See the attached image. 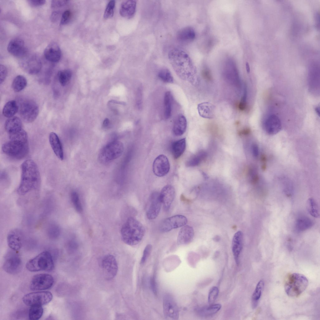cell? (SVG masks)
Returning a JSON list of instances; mask_svg holds the SVG:
<instances>
[{"label":"cell","mask_w":320,"mask_h":320,"mask_svg":"<svg viewBox=\"0 0 320 320\" xmlns=\"http://www.w3.org/2000/svg\"><path fill=\"white\" fill-rule=\"evenodd\" d=\"M250 132V129L248 128H247L239 131L238 132V134L240 136L246 135L249 134Z\"/></svg>","instance_id":"obj_56"},{"label":"cell","mask_w":320,"mask_h":320,"mask_svg":"<svg viewBox=\"0 0 320 320\" xmlns=\"http://www.w3.org/2000/svg\"><path fill=\"white\" fill-rule=\"evenodd\" d=\"M247 93L246 87L244 89L243 95L241 98L240 102L238 105V109L242 111L245 110L247 107Z\"/></svg>","instance_id":"obj_48"},{"label":"cell","mask_w":320,"mask_h":320,"mask_svg":"<svg viewBox=\"0 0 320 320\" xmlns=\"http://www.w3.org/2000/svg\"><path fill=\"white\" fill-rule=\"evenodd\" d=\"M59 12L57 11L53 12L51 16V19L52 21V22H55L59 18Z\"/></svg>","instance_id":"obj_57"},{"label":"cell","mask_w":320,"mask_h":320,"mask_svg":"<svg viewBox=\"0 0 320 320\" xmlns=\"http://www.w3.org/2000/svg\"><path fill=\"white\" fill-rule=\"evenodd\" d=\"M110 123V122L109 120L107 118H106L103 122V126L104 128L107 127L109 125Z\"/></svg>","instance_id":"obj_58"},{"label":"cell","mask_w":320,"mask_h":320,"mask_svg":"<svg viewBox=\"0 0 320 320\" xmlns=\"http://www.w3.org/2000/svg\"><path fill=\"white\" fill-rule=\"evenodd\" d=\"M186 147L185 138H183L173 142L171 145V151L174 158H179L184 153Z\"/></svg>","instance_id":"obj_32"},{"label":"cell","mask_w":320,"mask_h":320,"mask_svg":"<svg viewBox=\"0 0 320 320\" xmlns=\"http://www.w3.org/2000/svg\"><path fill=\"white\" fill-rule=\"evenodd\" d=\"M315 110L317 114L318 115V116H319L320 115V109L318 107H317L315 108Z\"/></svg>","instance_id":"obj_60"},{"label":"cell","mask_w":320,"mask_h":320,"mask_svg":"<svg viewBox=\"0 0 320 320\" xmlns=\"http://www.w3.org/2000/svg\"><path fill=\"white\" fill-rule=\"evenodd\" d=\"M152 247V245L150 244H148L145 247L141 260V263L143 264L146 261L151 252Z\"/></svg>","instance_id":"obj_49"},{"label":"cell","mask_w":320,"mask_h":320,"mask_svg":"<svg viewBox=\"0 0 320 320\" xmlns=\"http://www.w3.org/2000/svg\"><path fill=\"white\" fill-rule=\"evenodd\" d=\"M28 2L32 6H38L44 4L45 3L46 1L44 0H28Z\"/></svg>","instance_id":"obj_54"},{"label":"cell","mask_w":320,"mask_h":320,"mask_svg":"<svg viewBox=\"0 0 320 320\" xmlns=\"http://www.w3.org/2000/svg\"><path fill=\"white\" fill-rule=\"evenodd\" d=\"M27 84V81L25 77L22 75H19L13 80L12 86L15 92H18L25 88Z\"/></svg>","instance_id":"obj_37"},{"label":"cell","mask_w":320,"mask_h":320,"mask_svg":"<svg viewBox=\"0 0 320 320\" xmlns=\"http://www.w3.org/2000/svg\"><path fill=\"white\" fill-rule=\"evenodd\" d=\"M251 150L253 155L256 158L258 157L259 151L258 147L257 144L254 143L252 145Z\"/></svg>","instance_id":"obj_55"},{"label":"cell","mask_w":320,"mask_h":320,"mask_svg":"<svg viewBox=\"0 0 320 320\" xmlns=\"http://www.w3.org/2000/svg\"><path fill=\"white\" fill-rule=\"evenodd\" d=\"M0 83L1 84L5 80L7 75V70L6 68L3 65H0Z\"/></svg>","instance_id":"obj_52"},{"label":"cell","mask_w":320,"mask_h":320,"mask_svg":"<svg viewBox=\"0 0 320 320\" xmlns=\"http://www.w3.org/2000/svg\"><path fill=\"white\" fill-rule=\"evenodd\" d=\"M170 92L169 91L166 92L164 98V112L165 118L166 119L169 118L171 116L172 112V97Z\"/></svg>","instance_id":"obj_40"},{"label":"cell","mask_w":320,"mask_h":320,"mask_svg":"<svg viewBox=\"0 0 320 320\" xmlns=\"http://www.w3.org/2000/svg\"><path fill=\"white\" fill-rule=\"evenodd\" d=\"M20 115L23 121L30 123L37 118L39 112L37 103L31 100H26L21 102L19 107Z\"/></svg>","instance_id":"obj_8"},{"label":"cell","mask_w":320,"mask_h":320,"mask_svg":"<svg viewBox=\"0 0 320 320\" xmlns=\"http://www.w3.org/2000/svg\"><path fill=\"white\" fill-rule=\"evenodd\" d=\"M168 57L174 70L179 74L189 77L195 73V68L190 58L182 50H171L169 52Z\"/></svg>","instance_id":"obj_3"},{"label":"cell","mask_w":320,"mask_h":320,"mask_svg":"<svg viewBox=\"0 0 320 320\" xmlns=\"http://www.w3.org/2000/svg\"><path fill=\"white\" fill-rule=\"evenodd\" d=\"M54 282L53 277L47 273H40L34 276L30 282V288L32 291L46 290L52 287Z\"/></svg>","instance_id":"obj_11"},{"label":"cell","mask_w":320,"mask_h":320,"mask_svg":"<svg viewBox=\"0 0 320 320\" xmlns=\"http://www.w3.org/2000/svg\"><path fill=\"white\" fill-rule=\"evenodd\" d=\"M187 222V219L185 216L182 215H174L164 219L160 224V229L163 232H169L183 227Z\"/></svg>","instance_id":"obj_12"},{"label":"cell","mask_w":320,"mask_h":320,"mask_svg":"<svg viewBox=\"0 0 320 320\" xmlns=\"http://www.w3.org/2000/svg\"><path fill=\"white\" fill-rule=\"evenodd\" d=\"M28 141L9 139L2 147L3 152L14 159L20 160L26 157L29 152Z\"/></svg>","instance_id":"obj_5"},{"label":"cell","mask_w":320,"mask_h":320,"mask_svg":"<svg viewBox=\"0 0 320 320\" xmlns=\"http://www.w3.org/2000/svg\"><path fill=\"white\" fill-rule=\"evenodd\" d=\"M219 293V289L216 287H212L209 291L208 297V302L209 304H213L217 299Z\"/></svg>","instance_id":"obj_47"},{"label":"cell","mask_w":320,"mask_h":320,"mask_svg":"<svg viewBox=\"0 0 320 320\" xmlns=\"http://www.w3.org/2000/svg\"><path fill=\"white\" fill-rule=\"evenodd\" d=\"M71 198L76 210L78 212H81L82 211V208L77 192L75 191L72 192L71 194Z\"/></svg>","instance_id":"obj_45"},{"label":"cell","mask_w":320,"mask_h":320,"mask_svg":"<svg viewBox=\"0 0 320 320\" xmlns=\"http://www.w3.org/2000/svg\"><path fill=\"white\" fill-rule=\"evenodd\" d=\"M49 140L51 147L56 156L60 160L64 158L63 148L61 141L56 133L52 132L49 135Z\"/></svg>","instance_id":"obj_26"},{"label":"cell","mask_w":320,"mask_h":320,"mask_svg":"<svg viewBox=\"0 0 320 320\" xmlns=\"http://www.w3.org/2000/svg\"><path fill=\"white\" fill-rule=\"evenodd\" d=\"M194 236L193 228L189 225H184L180 229L177 237V242L179 245H186L190 243Z\"/></svg>","instance_id":"obj_24"},{"label":"cell","mask_w":320,"mask_h":320,"mask_svg":"<svg viewBox=\"0 0 320 320\" xmlns=\"http://www.w3.org/2000/svg\"><path fill=\"white\" fill-rule=\"evenodd\" d=\"M221 307V304L219 303L211 304L209 306L202 308L199 310V313L203 316L212 315L219 311Z\"/></svg>","instance_id":"obj_41"},{"label":"cell","mask_w":320,"mask_h":320,"mask_svg":"<svg viewBox=\"0 0 320 320\" xmlns=\"http://www.w3.org/2000/svg\"><path fill=\"white\" fill-rule=\"evenodd\" d=\"M263 126L265 131L270 135L277 133L282 128L281 123L279 118L274 115L269 116L264 121Z\"/></svg>","instance_id":"obj_20"},{"label":"cell","mask_w":320,"mask_h":320,"mask_svg":"<svg viewBox=\"0 0 320 320\" xmlns=\"http://www.w3.org/2000/svg\"><path fill=\"white\" fill-rule=\"evenodd\" d=\"M4 128L9 134L16 132L22 129L21 120L16 116L9 118L6 121Z\"/></svg>","instance_id":"obj_29"},{"label":"cell","mask_w":320,"mask_h":320,"mask_svg":"<svg viewBox=\"0 0 320 320\" xmlns=\"http://www.w3.org/2000/svg\"><path fill=\"white\" fill-rule=\"evenodd\" d=\"M215 109V106L208 102L201 103L198 106V110L200 116L207 119H212L214 117Z\"/></svg>","instance_id":"obj_28"},{"label":"cell","mask_w":320,"mask_h":320,"mask_svg":"<svg viewBox=\"0 0 320 320\" xmlns=\"http://www.w3.org/2000/svg\"><path fill=\"white\" fill-rule=\"evenodd\" d=\"M195 33L192 27L184 28L178 32L177 38L178 40L182 42H189L193 40L195 38Z\"/></svg>","instance_id":"obj_31"},{"label":"cell","mask_w":320,"mask_h":320,"mask_svg":"<svg viewBox=\"0 0 320 320\" xmlns=\"http://www.w3.org/2000/svg\"><path fill=\"white\" fill-rule=\"evenodd\" d=\"M71 16V13L69 10H67L62 13L60 21L61 25L67 24L69 21Z\"/></svg>","instance_id":"obj_50"},{"label":"cell","mask_w":320,"mask_h":320,"mask_svg":"<svg viewBox=\"0 0 320 320\" xmlns=\"http://www.w3.org/2000/svg\"><path fill=\"white\" fill-rule=\"evenodd\" d=\"M162 205L159 193L153 192L150 195L147 211V218L150 220L155 219L158 216Z\"/></svg>","instance_id":"obj_16"},{"label":"cell","mask_w":320,"mask_h":320,"mask_svg":"<svg viewBox=\"0 0 320 320\" xmlns=\"http://www.w3.org/2000/svg\"><path fill=\"white\" fill-rule=\"evenodd\" d=\"M52 298V293L48 291L33 292L27 294L22 298L24 303L32 306L34 305H42L50 302Z\"/></svg>","instance_id":"obj_10"},{"label":"cell","mask_w":320,"mask_h":320,"mask_svg":"<svg viewBox=\"0 0 320 320\" xmlns=\"http://www.w3.org/2000/svg\"><path fill=\"white\" fill-rule=\"evenodd\" d=\"M207 155L206 152L204 151H201L187 161L186 166L188 167H192L198 165L206 158Z\"/></svg>","instance_id":"obj_34"},{"label":"cell","mask_w":320,"mask_h":320,"mask_svg":"<svg viewBox=\"0 0 320 320\" xmlns=\"http://www.w3.org/2000/svg\"><path fill=\"white\" fill-rule=\"evenodd\" d=\"M8 51L13 56L19 58L25 57L28 50L24 41L19 38H14L9 42L7 47Z\"/></svg>","instance_id":"obj_17"},{"label":"cell","mask_w":320,"mask_h":320,"mask_svg":"<svg viewBox=\"0 0 320 320\" xmlns=\"http://www.w3.org/2000/svg\"><path fill=\"white\" fill-rule=\"evenodd\" d=\"M102 266L104 276L106 279H112L117 275L118 266L115 257L112 255H108L103 258Z\"/></svg>","instance_id":"obj_13"},{"label":"cell","mask_w":320,"mask_h":320,"mask_svg":"<svg viewBox=\"0 0 320 320\" xmlns=\"http://www.w3.org/2000/svg\"><path fill=\"white\" fill-rule=\"evenodd\" d=\"M175 191L174 188L170 185L165 186L159 193L162 204L165 211L168 210L174 199Z\"/></svg>","instance_id":"obj_19"},{"label":"cell","mask_w":320,"mask_h":320,"mask_svg":"<svg viewBox=\"0 0 320 320\" xmlns=\"http://www.w3.org/2000/svg\"><path fill=\"white\" fill-rule=\"evenodd\" d=\"M145 230L142 224L132 217L128 218L122 226L121 234L122 239L126 244L134 246L139 243L142 239Z\"/></svg>","instance_id":"obj_2"},{"label":"cell","mask_w":320,"mask_h":320,"mask_svg":"<svg viewBox=\"0 0 320 320\" xmlns=\"http://www.w3.org/2000/svg\"><path fill=\"white\" fill-rule=\"evenodd\" d=\"M264 286V282L260 280L257 283L252 296V304L253 308L257 307Z\"/></svg>","instance_id":"obj_35"},{"label":"cell","mask_w":320,"mask_h":320,"mask_svg":"<svg viewBox=\"0 0 320 320\" xmlns=\"http://www.w3.org/2000/svg\"><path fill=\"white\" fill-rule=\"evenodd\" d=\"M136 0H129L123 1L121 4L119 13L122 17L129 19L134 15L136 8Z\"/></svg>","instance_id":"obj_27"},{"label":"cell","mask_w":320,"mask_h":320,"mask_svg":"<svg viewBox=\"0 0 320 320\" xmlns=\"http://www.w3.org/2000/svg\"><path fill=\"white\" fill-rule=\"evenodd\" d=\"M225 71L228 80L233 84L238 85L239 83L238 74L236 65L233 61L231 60L228 61Z\"/></svg>","instance_id":"obj_25"},{"label":"cell","mask_w":320,"mask_h":320,"mask_svg":"<svg viewBox=\"0 0 320 320\" xmlns=\"http://www.w3.org/2000/svg\"><path fill=\"white\" fill-rule=\"evenodd\" d=\"M43 310L42 306L34 305L31 306L28 312L29 319L31 320H37L42 316Z\"/></svg>","instance_id":"obj_38"},{"label":"cell","mask_w":320,"mask_h":320,"mask_svg":"<svg viewBox=\"0 0 320 320\" xmlns=\"http://www.w3.org/2000/svg\"><path fill=\"white\" fill-rule=\"evenodd\" d=\"M72 75L71 71L69 69L59 71L58 76L59 82L63 86H66L70 79Z\"/></svg>","instance_id":"obj_42"},{"label":"cell","mask_w":320,"mask_h":320,"mask_svg":"<svg viewBox=\"0 0 320 320\" xmlns=\"http://www.w3.org/2000/svg\"><path fill=\"white\" fill-rule=\"evenodd\" d=\"M163 309L164 317L168 320H177L179 317L178 306L172 297L165 294L163 298Z\"/></svg>","instance_id":"obj_14"},{"label":"cell","mask_w":320,"mask_h":320,"mask_svg":"<svg viewBox=\"0 0 320 320\" xmlns=\"http://www.w3.org/2000/svg\"><path fill=\"white\" fill-rule=\"evenodd\" d=\"M158 76L164 82L171 83L173 82L172 76L168 69L163 68L158 73Z\"/></svg>","instance_id":"obj_44"},{"label":"cell","mask_w":320,"mask_h":320,"mask_svg":"<svg viewBox=\"0 0 320 320\" xmlns=\"http://www.w3.org/2000/svg\"><path fill=\"white\" fill-rule=\"evenodd\" d=\"M115 3V1L111 0L108 4L103 15V18L105 19H107L113 17Z\"/></svg>","instance_id":"obj_46"},{"label":"cell","mask_w":320,"mask_h":320,"mask_svg":"<svg viewBox=\"0 0 320 320\" xmlns=\"http://www.w3.org/2000/svg\"><path fill=\"white\" fill-rule=\"evenodd\" d=\"M67 0H52L51 7L52 8H56L62 7L68 2Z\"/></svg>","instance_id":"obj_51"},{"label":"cell","mask_w":320,"mask_h":320,"mask_svg":"<svg viewBox=\"0 0 320 320\" xmlns=\"http://www.w3.org/2000/svg\"><path fill=\"white\" fill-rule=\"evenodd\" d=\"M26 268L28 270L31 272L40 271H51L54 268L52 256L48 251L42 252L30 260L26 264Z\"/></svg>","instance_id":"obj_6"},{"label":"cell","mask_w":320,"mask_h":320,"mask_svg":"<svg viewBox=\"0 0 320 320\" xmlns=\"http://www.w3.org/2000/svg\"><path fill=\"white\" fill-rule=\"evenodd\" d=\"M308 283V279L303 275L297 273H289L285 279V290L288 296L297 297L306 289Z\"/></svg>","instance_id":"obj_4"},{"label":"cell","mask_w":320,"mask_h":320,"mask_svg":"<svg viewBox=\"0 0 320 320\" xmlns=\"http://www.w3.org/2000/svg\"><path fill=\"white\" fill-rule=\"evenodd\" d=\"M202 76L207 80L210 81L212 79L211 73L209 70L207 68L203 69L201 72Z\"/></svg>","instance_id":"obj_53"},{"label":"cell","mask_w":320,"mask_h":320,"mask_svg":"<svg viewBox=\"0 0 320 320\" xmlns=\"http://www.w3.org/2000/svg\"><path fill=\"white\" fill-rule=\"evenodd\" d=\"M306 207L309 214L315 218L319 217V211L318 205L312 198H309L307 201Z\"/></svg>","instance_id":"obj_39"},{"label":"cell","mask_w":320,"mask_h":320,"mask_svg":"<svg viewBox=\"0 0 320 320\" xmlns=\"http://www.w3.org/2000/svg\"><path fill=\"white\" fill-rule=\"evenodd\" d=\"M60 229L59 226L56 224L52 223L50 224L47 229L48 237L51 239H56L59 236Z\"/></svg>","instance_id":"obj_43"},{"label":"cell","mask_w":320,"mask_h":320,"mask_svg":"<svg viewBox=\"0 0 320 320\" xmlns=\"http://www.w3.org/2000/svg\"><path fill=\"white\" fill-rule=\"evenodd\" d=\"M187 127V121L185 116L182 115L178 116L174 123L172 129L173 134L177 136L182 135L185 132Z\"/></svg>","instance_id":"obj_30"},{"label":"cell","mask_w":320,"mask_h":320,"mask_svg":"<svg viewBox=\"0 0 320 320\" xmlns=\"http://www.w3.org/2000/svg\"><path fill=\"white\" fill-rule=\"evenodd\" d=\"M21 170L20 182L17 192L19 195H22L38 188L40 182V175L37 164L31 159L23 162Z\"/></svg>","instance_id":"obj_1"},{"label":"cell","mask_w":320,"mask_h":320,"mask_svg":"<svg viewBox=\"0 0 320 320\" xmlns=\"http://www.w3.org/2000/svg\"><path fill=\"white\" fill-rule=\"evenodd\" d=\"M170 168L168 159L164 155H160L154 160L152 169L154 173L156 176L161 177L166 175L169 172Z\"/></svg>","instance_id":"obj_15"},{"label":"cell","mask_w":320,"mask_h":320,"mask_svg":"<svg viewBox=\"0 0 320 320\" xmlns=\"http://www.w3.org/2000/svg\"><path fill=\"white\" fill-rule=\"evenodd\" d=\"M243 234L238 231L234 235L232 242V251L233 256L237 265L239 262V257L242 248Z\"/></svg>","instance_id":"obj_23"},{"label":"cell","mask_w":320,"mask_h":320,"mask_svg":"<svg viewBox=\"0 0 320 320\" xmlns=\"http://www.w3.org/2000/svg\"><path fill=\"white\" fill-rule=\"evenodd\" d=\"M61 51L59 45L56 42L50 43L46 47L44 51L46 58L50 62H58L61 57Z\"/></svg>","instance_id":"obj_22"},{"label":"cell","mask_w":320,"mask_h":320,"mask_svg":"<svg viewBox=\"0 0 320 320\" xmlns=\"http://www.w3.org/2000/svg\"><path fill=\"white\" fill-rule=\"evenodd\" d=\"M7 253L3 264V268L6 272L15 274L19 272L22 267V260L16 251L12 250Z\"/></svg>","instance_id":"obj_9"},{"label":"cell","mask_w":320,"mask_h":320,"mask_svg":"<svg viewBox=\"0 0 320 320\" xmlns=\"http://www.w3.org/2000/svg\"><path fill=\"white\" fill-rule=\"evenodd\" d=\"M246 67L247 72L248 73H249L250 72V68L248 62H246Z\"/></svg>","instance_id":"obj_59"},{"label":"cell","mask_w":320,"mask_h":320,"mask_svg":"<svg viewBox=\"0 0 320 320\" xmlns=\"http://www.w3.org/2000/svg\"><path fill=\"white\" fill-rule=\"evenodd\" d=\"M312 221L308 217L303 216L298 218L297 220L296 227L299 231H305L311 228L313 226Z\"/></svg>","instance_id":"obj_36"},{"label":"cell","mask_w":320,"mask_h":320,"mask_svg":"<svg viewBox=\"0 0 320 320\" xmlns=\"http://www.w3.org/2000/svg\"><path fill=\"white\" fill-rule=\"evenodd\" d=\"M7 241L9 247L11 250L16 251L19 250L22 245L21 232L18 229L12 230L8 235Z\"/></svg>","instance_id":"obj_21"},{"label":"cell","mask_w":320,"mask_h":320,"mask_svg":"<svg viewBox=\"0 0 320 320\" xmlns=\"http://www.w3.org/2000/svg\"><path fill=\"white\" fill-rule=\"evenodd\" d=\"M21 66L23 69L30 74L38 73L42 68V63L39 58L33 55L26 58L22 62Z\"/></svg>","instance_id":"obj_18"},{"label":"cell","mask_w":320,"mask_h":320,"mask_svg":"<svg viewBox=\"0 0 320 320\" xmlns=\"http://www.w3.org/2000/svg\"><path fill=\"white\" fill-rule=\"evenodd\" d=\"M123 150V145L121 142L112 141L101 149L98 154L99 161L103 164L109 162L120 157Z\"/></svg>","instance_id":"obj_7"},{"label":"cell","mask_w":320,"mask_h":320,"mask_svg":"<svg viewBox=\"0 0 320 320\" xmlns=\"http://www.w3.org/2000/svg\"><path fill=\"white\" fill-rule=\"evenodd\" d=\"M18 110L19 106L16 102L11 100L7 102L4 106L2 114L4 117L9 118L13 117Z\"/></svg>","instance_id":"obj_33"}]
</instances>
